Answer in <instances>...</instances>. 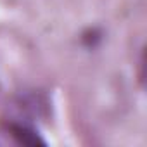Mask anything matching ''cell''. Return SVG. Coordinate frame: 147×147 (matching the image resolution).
I'll return each instance as SVG.
<instances>
[{"mask_svg":"<svg viewBox=\"0 0 147 147\" xmlns=\"http://www.w3.org/2000/svg\"><path fill=\"white\" fill-rule=\"evenodd\" d=\"M11 135L23 145H45V140L30 126L21 125V123H11L9 125Z\"/></svg>","mask_w":147,"mask_h":147,"instance_id":"6da1fadb","label":"cell"}]
</instances>
